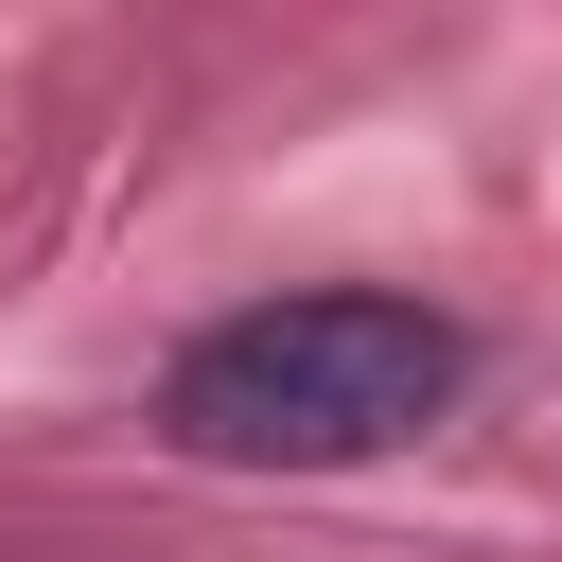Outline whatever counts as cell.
Returning <instances> with one entry per match:
<instances>
[{
    "mask_svg": "<svg viewBox=\"0 0 562 562\" xmlns=\"http://www.w3.org/2000/svg\"><path fill=\"white\" fill-rule=\"evenodd\" d=\"M439 404H457V334L422 299H369V281L246 299L158 386L176 457H211V474H351V457H404Z\"/></svg>",
    "mask_w": 562,
    "mask_h": 562,
    "instance_id": "6da1fadb",
    "label": "cell"
}]
</instances>
